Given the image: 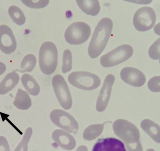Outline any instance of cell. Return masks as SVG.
Segmentation results:
<instances>
[{
    "label": "cell",
    "mask_w": 160,
    "mask_h": 151,
    "mask_svg": "<svg viewBox=\"0 0 160 151\" xmlns=\"http://www.w3.org/2000/svg\"><path fill=\"white\" fill-rule=\"evenodd\" d=\"M13 105L21 110H27L30 109L32 102L29 94L22 89H18Z\"/></svg>",
    "instance_id": "18"
},
{
    "label": "cell",
    "mask_w": 160,
    "mask_h": 151,
    "mask_svg": "<svg viewBox=\"0 0 160 151\" xmlns=\"http://www.w3.org/2000/svg\"><path fill=\"white\" fill-rule=\"evenodd\" d=\"M8 13L10 18L17 25H23L26 18L21 9L16 6H11L8 8Z\"/></svg>",
    "instance_id": "22"
},
{
    "label": "cell",
    "mask_w": 160,
    "mask_h": 151,
    "mask_svg": "<svg viewBox=\"0 0 160 151\" xmlns=\"http://www.w3.org/2000/svg\"><path fill=\"white\" fill-rule=\"evenodd\" d=\"M32 127H28L25 130L23 138L14 151H28V143L32 134Z\"/></svg>",
    "instance_id": "23"
},
{
    "label": "cell",
    "mask_w": 160,
    "mask_h": 151,
    "mask_svg": "<svg viewBox=\"0 0 160 151\" xmlns=\"http://www.w3.org/2000/svg\"><path fill=\"white\" fill-rule=\"evenodd\" d=\"M148 89L153 92H160V76H155L151 78L148 83Z\"/></svg>",
    "instance_id": "27"
},
{
    "label": "cell",
    "mask_w": 160,
    "mask_h": 151,
    "mask_svg": "<svg viewBox=\"0 0 160 151\" xmlns=\"http://www.w3.org/2000/svg\"><path fill=\"white\" fill-rule=\"evenodd\" d=\"M21 80L28 93L34 96L38 95L40 92V86L32 76L28 74H24L22 76Z\"/></svg>",
    "instance_id": "19"
},
{
    "label": "cell",
    "mask_w": 160,
    "mask_h": 151,
    "mask_svg": "<svg viewBox=\"0 0 160 151\" xmlns=\"http://www.w3.org/2000/svg\"><path fill=\"white\" fill-rule=\"evenodd\" d=\"M115 79L112 74H108L104 79L96 103V110L98 112L104 111L108 106Z\"/></svg>",
    "instance_id": "10"
},
{
    "label": "cell",
    "mask_w": 160,
    "mask_h": 151,
    "mask_svg": "<svg viewBox=\"0 0 160 151\" xmlns=\"http://www.w3.org/2000/svg\"><path fill=\"white\" fill-rule=\"evenodd\" d=\"M108 122H105L102 124H93L87 127L83 133L84 139L88 141H91L99 136L104 128V125Z\"/></svg>",
    "instance_id": "20"
},
{
    "label": "cell",
    "mask_w": 160,
    "mask_h": 151,
    "mask_svg": "<svg viewBox=\"0 0 160 151\" xmlns=\"http://www.w3.org/2000/svg\"><path fill=\"white\" fill-rule=\"evenodd\" d=\"M76 151H88V149L84 145H82V146H79L78 148L77 149Z\"/></svg>",
    "instance_id": "31"
},
{
    "label": "cell",
    "mask_w": 160,
    "mask_h": 151,
    "mask_svg": "<svg viewBox=\"0 0 160 151\" xmlns=\"http://www.w3.org/2000/svg\"><path fill=\"white\" fill-rule=\"evenodd\" d=\"M76 2L80 9L87 15L94 17L100 11L99 2L98 0H77Z\"/></svg>",
    "instance_id": "17"
},
{
    "label": "cell",
    "mask_w": 160,
    "mask_h": 151,
    "mask_svg": "<svg viewBox=\"0 0 160 151\" xmlns=\"http://www.w3.org/2000/svg\"><path fill=\"white\" fill-rule=\"evenodd\" d=\"M148 55L152 59L159 60L160 64V38L151 45L148 50Z\"/></svg>",
    "instance_id": "25"
},
{
    "label": "cell",
    "mask_w": 160,
    "mask_h": 151,
    "mask_svg": "<svg viewBox=\"0 0 160 151\" xmlns=\"http://www.w3.org/2000/svg\"><path fill=\"white\" fill-rule=\"evenodd\" d=\"M113 22L109 18L102 19L95 28L88 48L91 59L98 58L103 51L112 34Z\"/></svg>",
    "instance_id": "2"
},
{
    "label": "cell",
    "mask_w": 160,
    "mask_h": 151,
    "mask_svg": "<svg viewBox=\"0 0 160 151\" xmlns=\"http://www.w3.org/2000/svg\"><path fill=\"white\" fill-rule=\"evenodd\" d=\"M57 47L52 42L43 43L39 51V65L41 72L46 75L53 73L58 65Z\"/></svg>",
    "instance_id": "3"
},
{
    "label": "cell",
    "mask_w": 160,
    "mask_h": 151,
    "mask_svg": "<svg viewBox=\"0 0 160 151\" xmlns=\"http://www.w3.org/2000/svg\"><path fill=\"white\" fill-rule=\"evenodd\" d=\"M52 139L63 149L71 151L76 146V141L73 136L61 129H57L52 134Z\"/></svg>",
    "instance_id": "14"
},
{
    "label": "cell",
    "mask_w": 160,
    "mask_h": 151,
    "mask_svg": "<svg viewBox=\"0 0 160 151\" xmlns=\"http://www.w3.org/2000/svg\"><path fill=\"white\" fill-rule=\"evenodd\" d=\"M38 151V150H33V151Z\"/></svg>",
    "instance_id": "33"
},
{
    "label": "cell",
    "mask_w": 160,
    "mask_h": 151,
    "mask_svg": "<svg viewBox=\"0 0 160 151\" xmlns=\"http://www.w3.org/2000/svg\"><path fill=\"white\" fill-rule=\"evenodd\" d=\"M6 70V66L4 64L0 62V76L2 75Z\"/></svg>",
    "instance_id": "29"
},
{
    "label": "cell",
    "mask_w": 160,
    "mask_h": 151,
    "mask_svg": "<svg viewBox=\"0 0 160 151\" xmlns=\"http://www.w3.org/2000/svg\"><path fill=\"white\" fill-rule=\"evenodd\" d=\"M146 151H156L155 150L153 149H148Z\"/></svg>",
    "instance_id": "32"
},
{
    "label": "cell",
    "mask_w": 160,
    "mask_h": 151,
    "mask_svg": "<svg viewBox=\"0 0 160 151\" xmlns=\"http://www.w3.org/2000/svg\"><path fill=\"white\" fill-rule=\"evenodd\" d=\"M92 151H127V150L123 142L118 139L110 137L98 139Z\"/></svg>",
    "instance_id": "13"
},
{
    "label": "cell",
    "mask_w": 160,
    "mask_h": 151,
    "mask_svg": "<svg viewBox=\"0 0 160 151\" xmlns=\"http://www.w3.org/2000/svg\"><path fill=\"white\" fill-rule=\"evenodd\" d=\"M17 43L11 28L5 25L0 26V50L6 54L16 50Z\"/></svg>",
    "instance_id": "11"
},
{
    "label": "cell",
    "mask_w": 160,
    "mask_h": 151,
    "mask_svg": "<svg viewBox=\"0 0 160 151\" xmlns=\"http://www.w3.org/2000/svg\"><path fill=\"white\" fill-rule=\"evenodd\" d=\"M72 69V55L69 50H66L64 51L63 55V64L62 72L66 73L70 72Z\"/></svg>",
    "instance_id": "24"
},
{
    "label": "cell",
    "mask_w": 160,
    "mask_h": 151,
    "mask_svg": "<svg viewBox=\"0 0 160 151\" xmlns=\"http://www.w3.org/2000/svg\"><path fill=\"white\" fill-rule=\"evenodd\" d=\"M91 34L89 25L84 22H76L68 27L65 32L66 41L71 45H79L87 41Z\"/></svg>",
    "instance_id": "6"
},
{
    "label": "cell",
    "mask_w": 160,
    "mask_h": 151,
    "mask_svg": "<svg viewBox=\"0 0 160 151\" xmlns=\"http://www.w3.org/2000/svg\"><path fill=\"white\" fill-rule=\"evenodd\" d=\"M0 151H10L7 139L2 136H0Z\"/></svg>",
    "instance_id": "28"
},
{
    "label": "cell",
    "mask_w": 160,
    "mask_h": 151,
    "mask_svg": "<svg viewBox=\"0 0 160 151\" xmlns=\"http://www.w3.org/2000/svg\"><path fill=\"white\" fill-rule=\"evenodd\" d=\"M68 81L74 87L85 91L95 90L101 84L99 77L87 72H73L68 76Z\"/></svg>",
    "instance_id": "5"
},
{
    "label": "cell",
    "mask_w": 160,
    "mask_h": 151,
    "mask_svg": "<svg viewBox=\"0 0 160 151\" xmlns=\"http://www.w3.org/2000/svg\"><path fill=\"white\" fill-rule=\"evenodd\" d=\"M154 31L157 35L160 36V22L155 26Z\"/></svg>",
    "instance_id": "30"
},
{
    "label": "cell",
    "mask_w": 160,
    "mask_h": 151,
    "mask_svg": "<svg viewBox=\"0 0 160 151\" xmlns=\"http://www.w3.org/2000/svg\"><path fill=\"white\" fill-rule=\"evenodd\" d=\"M133 53V49L131 46L123 45L103 55L100 61L102 67H112L128 60L132 56Z\"/></svg>",
    "instance_id": "4"
},
{
    "label": "cell",
    "mask_w": 160,
    "mask_h": 151,
    "mask_svg": "<svg viewBox=\"0 0 160 151\" xmlns=\"http://www.w3.org/2000/svg\"><path fill=\"white\" fill-rule=\"evenodd\" d=\"M142 129L155 142L160 143V126L148 119L143 120L141 123Z\"/></svg>",
    "instance_id": "15"
},
{
    "label": "cell",
    "mask_w": 160,
    "mask_h": 151,
    "mask_svg": "<svg viewBox=\"0 0 160 151\" xmlns=\"http://www.w3.org/2000/svg\"><path fill=\"white\" fill-rule=\"evenodd\" d=\"M37 63V59L34 55L28 54L25 56L21 64L20 70H14L13 72L21 73H31L34 69Z\"/></svg>",
    "instance_id": "21"
},
{
    "label": "cell",
    "mask_w": 160,
    "mask_h": 151,
    "mask_svg": "<svg viewBox=\"0 0 160 151\" xmlns=\"http://www.w3.org/2000/svg\"><path fill=\"white\" fill-rule=\"evenodd\" d=\"M156 13L149 7H143L136 11L133 16V24L138 31L146 32L152 29L156 22Z\"/></svg>",
    "instance_id": "7"
},
{
    "label": "cell",
    "mask_w": 160,
    "mask_h": 151,
    "mask_svg": "<svg viewBox=\"0 0 160 151\" xmlns=\"http://www.w3.org/2000/svg\"><path fill=\"white\" fill-rule=\"evenodd\" d=\"M51 120L56 126L68 133L77 134L79 125L70 113L62 110L55 109L50 114Z\"/></svg>",
    "instance_id": "9"
},
{
    "label": "cell",
    "mask_w": 160,
    "mask_h": 151,
    "mask_svg": "<svg viewBox=\"0 0 160 151\" xmlns=\"http://www.w3.org/2000/svg\"><path fill=\"white\" fill-rule=\"evenodd\" d=\"M19 79V76L16 72L8 74L0 83V94H6L13 90L18 83Z\"/></svg>",
    "instance_id": "16"
},
{
    "label": "cell",
    "mask_w": 160,
    "mask_h": 151,
    "mask_svg": "<svg viewBox=\"0 0 160 151\" xmlns=\"http://www.w3.org/2000/svg\"><path fill=\"white\" fill-rule=\"evenodd\" d=\"M120 75L124 82L133 87H142L146 81L144 74L140 70L133 67L123 68L120 72Z\"/></svg>",
    "instance_id": "12"
},
{
    "label": "cell",
    "mask_w": 160,
    "mask_h": 151,
    "mask_svg": "<svg viewBox=\"0 0 160 151\" xmlns=\"http://www.w3.org/2000/svg\"><path fill=\"white\" fill-rule=\"evenodd\" d=\"M21 2L28 7L32 8H42L47 6L49 2V0H22Z\"/></svg>",
    "instance_id": "26"
},
{
    "label": "cell",
    "mask_w": 160,
    "mask_h": 151,
    "mask_svg": "<svg viewBox=\"0 0 160 151\" xmlns=\"http://www.w3.org/2000/svg\"><path fill=\"white\" fill-rule=\"evenodd\" d=\"M52 85L61 106L66 110L70 109L72 106L73 100L64 78L61 75L54 76L52 78Z\"/></svg>",
    "instance_id": "8"
},
{
    "label": "cell",
    "mask_w": 160,
    "mask_h": 151,
    "mask_svg": "<svg viewBox=\"0 0 160 151\" xmlns=\"http://www.w3.org/2000/svg\"><path fill=\"white\" fill-rule=\"evenodd\" d=\"M112 128L117 136L124 142L127 151H143L140 131L132 123L118 119L113 124Z\"/></svg>",
    "instance_id": "1"
}]
</instances>
